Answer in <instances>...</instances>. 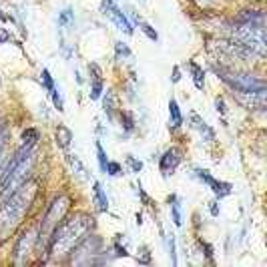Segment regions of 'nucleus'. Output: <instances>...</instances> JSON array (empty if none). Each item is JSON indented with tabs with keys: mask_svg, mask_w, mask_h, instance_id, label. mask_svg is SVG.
Masks as SVG:
<instances>
[{
	"mask_svg": "<svg viewBox=\"0 0 267 267\" xmlns=\"http://www.w3.org/2000/svg\"><path fill=\"white\" fill-rule=\"evenodd\" d=\"M169 203H171L173 223H175L177 227H181V225H183V219H181V205H179V201H177V197H175V195H173V197H169Z\"/></svg>",
	"mask_w": 267,
	"mask_h": 267,
	"instance_id": "obj_17",
	"label": "nucleus"
},
{
	"mask_svg": "<svg viewBox=\"0 0 267 267\" xmlns=\"http://www.w3.org/2000/svg\"><path fill=\"white\" fill-rule=\"evenodd\" d=\"M189 68H191V72H193V83H195V87L203 91V87H205V72H203V68L197 65V63H189Z\"/></svg>",
	"mask_w": 267,
	"mask_h": 267,
	"instance_id": "obj_16",
	"label": "nucleus"
},
{
	"mask_svg": "<svg viewBox=\"0 0 267 267\" xmlns=\"http://www.w3.org/2000/svg\"><path fill=\"white\" fill-rule=\"evenodd\" d=\"M104 14H106V16H109L115 24H117V29H119V31H123L125 34H133V26H131L129 18H127V16H125V14H123V12H121L115 4H111V6H109V10H106Z\"/></svg>",
	"mask_w": 267,
	"mask_h": 267,
	"instance_id": "obj_8",
	"label": "nucleus"
},
{
	"mask_svg": "<svg viewBox=\"0 0 267 267\" xmlns=\"http://www.w3.org/2000/svg\"><path fill=\"white\" fill-rule=\"evenodd\" d=\"M131 16H133V20H135V22H137V24H139V29H141V31H143V33L147 34V36H149V38H151V40H155V42H157V40H159V34H157V31H155V29H153V26H151V24H149V22H145V20H143V18H141V16H139V14H137V12H133V14H131Z\"/></svg>",
	"mask_w": 267,
	"mask_h": 267,
	"instance_id": "obj_13",
	"label": "nucleus"
},
{
	"mask_svg": "<svg viewBox=\"0 0 267 267\" xmlns=\"http://www.w3.org/2000/svg\"><path fill=\"white\" fill-rule=\"evenodd\" d=\"M104 173H109L111 177H117V175L123 173V167H121L119 163H115V161H106V169H104Z\"/></svg>",
	"mask_w": 267,
	"mask_h": 267,
	"instance_id": "obj_25",
	"label": "nucleus"
},
{
	"mask_svg": "<svg viewBox=\"0 0 267 267\" xmlns=\"http://www.w3.org/2000/svg\"><path fill=\"white\" fill-rule=\"evenodd\" d=\"M181 159H183V151H181L179 147H171V149H167V151L163 153V157H161V163H159L161 173L167 177L169 173H173L175 169L179 167Z\"/></svg>",
	"mask_w": 267,
	"mask_h": 267,
	"instance_id": "obj_7",
	"label": "nucleus"
},
{
	"mask_svg": "<svg viewBox=\"0 0 267 267\" xmlns=\"http://www.w3.org/2000/svg\"><path fill=\"white\" fill-rule=\"evenodd\" d=\"M213 70L221 76V81H225L235 93H257V91H265V81L253 74H245V72H237L223 67H213Z\"/></svg>",
	"mask_w": 267,
	"mask_h": 267,
	"instance_id": "obj_4",
	"label": "nucleus"
},
{
	"mask_svg": "<svg viewBox=\"0 0 267 267\" xmlns=\"http://www.w3.org/2000/svg\"><path fill=\"white\" fill-rule=\"evenodd\" d=\"M95 219L89 213H74L67 217L52 229L48 237V255H67L74 249V245L87 237L93 229Z\"/></svg>",
	"mask_w": 267,
	"mask_h": 267,
	"instance_id": "obj_1",
	"label": "nucleus"
},
{
	"mask_svg": "<svg viewBox=\"0 0 267 267\" xmlns=\"http://www.w3.org/2000/svg\"><path fill=\"white\" fill-rule=\"evenodd\" d=\"M50 95H52V102H55V106H57L59 111H63V97L59 95V91H57V89H52V91H50Z\"/></svg>",
	"mask_w": 267,
	"mask_h": 267,
	"instance_id": "obj_29",
	"label": "nucleus"
},
{
	"mask_svg": "<svg viewBox=\"0 0 267 267\" xmlns=\"http://www.w3.org/2000/svg\"><path fill=\"white\" fill-rule=\"evenodd\" d=\"M209 187L213 189V193H215L219 199H223V197H227V195L233 193V185L227 183V181H217V179H213V181L209 183Z\"/></svg>",
	"mask_w": 267,
	"mask_h": 267,
	"instance_id": "obj_10",
	"label": "nucleus"
},
{
	"mask_svg": "<svg viewBox=\"0 0 267 267\" xmlns=\"http://www.w3.org/2000/svg\"><path fill=\"white\" fill-rule=\"evenodd\" d=\"M22 141L26 143V145H36V141H38V131L36 129H26L24 133H22Z\"/></svg>",
	"mask_w": 267,
	"mask_h": 267,
	"instance_id": "obj_23",
	"label": "nucleus"
},
{
	"mask_svg": "<svg viewBox=\"0 0 267 267\" xmlns=\"http://www.w3.org/2000/svg\"><path fill=\"white\" fill-rule=\"evenodd\" d=\"M102 109H104V113L111 117L113 115V111L117 109V99H115V95H113V91H109L106 93V97H104V102H102Z\"/></svg>",
	"mask_w": 267,
	"mask_h": 267,
	"instance_id": "obj_18",
	"label": "nucleus"
},
{
	"mask_svg": "<svg viewBox=\"0 0 267 267\" xmlns=\"http://www.w3.org/2000/svg\"><path fill=\"white\" fill-rule=\"evenodd\" d=\"M115 48H117V59H129L131 57V48L127 46V42H117Z\"/></svg>",
	"mask_w": 267,
	"mask_h": 267,
	"instance_id": "obj_22",
	"label": "nucleus"
},
{
	"mask_svg": "<svg viewBox=\"0 0 267 267\" xmlns=\"http://www.w3.org/2000/svg\"><path fill=\"white\" fill-rule=\"evenodd\" d=\"M121 123H123V127L127 131H133L135 129V119L129 111H121Z\"/></svg>",
	"mask_w": 267,
	"mask_h": 267,
	"instance_id": "obj_20",
	"label": "nucleus"
},
{
	"mask_svg": "<svg viewBox=\"0 0 267 267\" xmlns=\"http://www.w3.org/2000/svg\"><path fill=\"white\" fill-rule=\"evenodd\" d=\"M6 139H8V133H0V157H2V151H4V145H6Z\"/></svg>",
	"mask_w": 267,
	"mask_h": 267,
	"instance_id": "obj_36",
	"label": "nucleus"
},
{
	"mask_svg": "<svg viewBox=\"0 0 267 267\" xmlns=\"http://www.w3.org/2000/svg\"><path fill=\"white\" fill-rule=\"evenodd\" d=\"M34 243H36V229H29L18 237V241L14 245V261L16 263H22V257L31 253Z\"/></svg>",
	"mask_w": 267,
	"mask_h": 267,
	"instance_id": "obj_6",
	"label": "nucleus"
},
{
	"mask_svg": "<svg viewBox=\"0 0 267 267\" xmlns=\"http://www.w3.org/2000/svg\"><path fill=\"white\" fill-rule=\"evenodd\" d=\"M68 207H70V197L65 195V193H61L59 197H55V199L50 201V205H48V209H46V213H44V217H42V221H40V229H38L36 241H40L42 237H44V239L50 237L52 229L65 219Z\"/></svg>",
	"mask_w": 267,
	"mask_h": 267,
	"instance_id": "obj_5",
	"label": "nucleus"
},
{
	"mask_svg": "<svg viewBox=\"0 0 267 267\" xmlns=\"http://www.w3.org/2000/svg\"><path fill=\"white\" fill-rule=\"evenodd\" d=\"M67 163L70 165L72 173H74L76 177H81V179H89L87 169H85V165L81 163V159H78V157H74V155H67Z\"/></svg>",
	"mask_w": 267,
	"mask_h": 267,
	"instance_id": "obj_14",
	"label": "nucleus"
},
{
	"mask_svg": "<svg viewBox=\"0 0 267 267\" xmlns=\"http://www.w3.org/2000/svg\"><path fill=\"white\" fill-rule=\"evenodd\" d=\"M115 251H117V253H115L117 257H127V255H129V253H127V249H125V247H121L119 243H115Z\"/></svg>",
	"mask_w": 267,
	"mask_h": 267,
	"instance_id": "obj_33",
	"label": "nucleus"
},
{
	"mask_svg": "<svg viewBox=\"0 0 267 267\" xmlns=\"http://www.w3.org/2000/svg\"><path fill=\"white\" fill-rule=\"evenodd\" d=\"M215 106H217V111H219L221 115H225V113H227V109H225V100L221 99V97H217V99H215Z\"/></svg>",
	"mask_w": 267,
	"mask_h": 267,
	"instance_id": "obj_31",
	"label": "nucleus"
},
{
	"mask_svg": "<svg viewBox=\"0 0 267 267\" xmlns=\"http://www.w3.org/2000/svg\"><path fill=\"white\" fill-rule=\"evenodd\" d=\"M127 163H129V167H131L133 173H139V171L143 169V163H141V161H137L133 155H127Z\"/></svg>",
	"mask_w": 267,
	"mask_h": 267,
	"instance_id": "obj_27",
	"label": "nucleus"
},
{
	"mask_svg": "<svg viewBox=\"0 0 267 267\" xmlns=\"http://www.w3.org/2000/svg\"><path fill=\"white\" fill-rule=\"evenodd\" d=\"M31 165H33V145L22 143V147L14 153L4 173L0 175V187L8 191L12 185H20L24 181V173L31 169Z\"/></svg>",
	"mask_w": 267,
	"mask_h": 267,
	"instance_id": "obj_3",
	"label": "nucleus"
},
{
	"mask_svg": "<svg viewBox=\"0 0 267 267\" xmlns=\"http://www.w3.org/2000/svg\"><path fill=\"white\" fill-rule=\"evenodd\" d=\"M169 249H171V261H173V265H177V257H175V239H173V237H171Z\"/></svg>",
	"mask_w": 267,
	"mask_h": 267,
	"instance_id": "obj_34",
	"label": "nucleus"
},
{
	"mask_svg": "<svg viewBox=\"0 0 267 267\" xmlns=\"http://www.w3.org/2000/svg\"><path fill=\"white\" fill-rule=\"evenodd\" d=\"M209 211H211L213 217H219V205H217V201H211V203H209Z\"/></svg>",
	"mask_w": 267,
	"mask_h": 267,
	"instance_id": "obj_32",
	"label": "nucleus"
},
{
	"mask_svg": "<svg viewBox=\"0 0 267 267\" xmlns=\"http://www.w3.org/2000/svg\"><path fill=\"white\" fill-rule=\"evenodd\" d=\"M141 253H143V255H141V257H137V261H139V263H149V261H151L149 249H147V247H141Z\"/></svg>",
	"mask_w": 267,
	"mask_h": 267,
	"instance_id": "obj_30",
	"label": "nucleus"
},
{
	"mask_svg": "<svg viewBox=\"0 0 267 267\" xmlns=\"http://www.w3.org/2000/svg\"><path fill=\"white\" fill-rule=\"evenodd\" d=\"M193 2L199 6L201 10H207V8H213V6H215L219 0H193Z\"/></svg>",
	"mask_w": 267,
	"mask_h": 267,
	"instance_id": "obj_28",
	"label": "nucleus"
},
{
	"mask_svg": "<svg viewBox=\"0 0 267 267\" xmlns=\"http://www.w3.org/2000/svg\"><path fill=\"white\" fill-rule=\"evenodd\" d=\"M10 40V33L6 31V29H0V44H4V42H8Z\"/></svg>",
	"mask_w": 267,
	"mask_h": 267,
	"instance_id": "obj_35",
	"label": "nucleus"
},
{
	"mask_svg": "<svg viewBox=\"0 0 267 267\" xmlns=\"http://www.w3.org/2000/svg\"><path fill=\"white\" fill-rule=\"evenodd\" d=\"M191 125H193V129H197V131L201 133L203 141H209V143H211V141H215V133H213V129H211V127H209V125L201 119L197 113H193V115H191Z\"/></svg>",
	"mask_w": 267,
	"mask_h": 267,
	"instance_id": "obj_9",
	"label": "nucleus"
},
{
	"mask_svg": "<svg viewBox=\"0 0 267 267\" xmlns=\"http://www.w3.org/2000/svg\"><path fill=\"white\" fill-rule=\"evenodd\" d=\"M93 193H95V205H97V209H99V211H109V199H106L100 183H95V185H93Z\"/></svg>",
	"mask_w": 267,
	"mask_h": 267,
	"instance_id": "obj_12",
	"label": "nucleus"
},
{
	"mask_svg": "<svg viewBox=\"0 0 267 267\" xmlns=\"http://www.w3.org/2000/svg\"><path fill=\"white\" fill-rule=\"evenodd\" d=\"M40 76H42V85H44V89H46V91H48V93H50V91H52V89H55V83H52V76H50V72H48V70H46V68H44V70H42V74H40Z\"/></svg>",
	"mask_w": 267,
	"mask_h": 267,
	"instance_id": "obj_26",
	"label": "nucleus"
},
{
	"mask_svg": "<svg viewBox=\"0 0 267 267\" xmlns=\"http://www.w3.org/2000/svg\"><path fill=\"white\" fill-rule=\"evenodd\" d=\"M70 141H72V133H70V129L65 127V125H61V127L57 129V145H59L61 149H68Z\"/></svg>",
	"mask_w": 267,
	"mask_h": 267,
	"instance_id": "obj_15",
	"label": "nucleus"
},
{
	"mask_svg": "<svg viewBox=\"0 0 267 267\" xmlns=\"http://www.w3.org/2000/svg\"><path fill=\"white\" fill-rule=\"evenodd\" d=\"M102 89H104V83H102V78H93V85H91V99H93V100L100 99V95H102Z\"/></svg>",
	"mask_w": 267,
	"mask_h": 267,
	"instance_id": "obj_19",
	"label": "nucleus"
},
{
	"mask_svg": "<svg viewBox=\"0 0 267 267\" xmlns=\"http://www.w3.org/2000/svg\"><path fill=\"white\" fill-rule=\"evenodd\" d=\"M169 117H171V127H181L183 125V115H181V109L177 104V100L171 99L169 100Z\"/></svg>",
	"mask_w": 267,
	"mask_h": 267,
	"instance_id": "obj_11",
	"label": "nucleus"
},
{
	"mask_svg": "<svg viewBox=\"0 0 267 267\" xmlns=\"http://www.w3.org/2000/svg\"><path fill=\"white\" fill-rule=\"evenodd\" d=\"M95 147H97V157H99V165H100V171L104 173V169H106V153H104V149H102V145H100V141L95 143Z\"/></svg>",
	"mask_w": 267,
	"mask_h": 267,
	"instance_id": "obj_21",
	"label": "nucleus"
},
{
	"mask_svg": "<svg viewBox=\"0 0 267 267\" xmlns=\"http://www.w3.org/2000/svg\"><path fill=\"white\" fill-rule=\"evenodd\" d=\"M36 191H38L36 181H22L18 189H14V193L0 207V243L6 241L22 223L26 211L31 209L36 197Z\"/></svg>",
	"mask_w": 267,
	"mask_h": 267,
	"instance_id": "obj_2",
	"label": "nucleus"
},
{
	"mask_svg": "<svg viewBox=\"0 0 267 267\" xmlns=\"http://www.w3.org/2000/svg\"><path fill=\"white\" fill-rule=\"evenodd\" d=\"M171 81H173V83H179V81H181V70H179V67L173 68V76H171Z\"/></svg>",
	"mask_w": 267,
	"mask_h": 267,
	"instance_id": "obj_37",
	"label": "nucleus"
},
{
	"mask_svg": "<svg viewBox=\"0 0 267 267\" xmlns=\"http://www.w3.org/2000/svg\"><path fill=\"white\" fill-rule=\"evenodd\" d=\"M72 18H74V12H72L70 8H65V10L61 12V16H59V24H61V26H67V24L72 22Z\"/></svg>",
	"mask_w": 267,
	"mask_h": 267,
	"instance_id": "obj_24",
	"label": "nucleus"
}]
</instances>
